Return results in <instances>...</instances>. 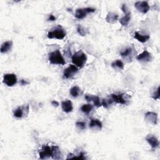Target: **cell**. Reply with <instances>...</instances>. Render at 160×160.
I'll return each mask as SVG.
<instances>
[{
    "mask_svg": "<svg viewBox=\"0 0 160 160\" xmlns=\"http://www.w3.org/2000/svg\"><path fill=\"white\" fill-rule=\"evenodd\" d=\"M48 59L51 64L64 65L66 61L59 49H56L49 53Z\"/></svg>",
    "mask_w": 160,
    "mask_h": 160,
    "instance_id": "cell-1",
    "label": "cell"
},
{
    "mask_svg": "<svg viewBox=\"0 0 160 160\" xmlns=\"http://www.w3.org/2000/svg\"><path fill=\"white\" fill-rule=\"evenodd\" d=\"M87 61V56L82 51H79L72 56V62L77 67L81 68Z\"/></svg>",
    "mask_w": 160,
    "mask_h": 160,
    "instance_id": "cell-2",
    "label": "cell"
},
{
    "mask_svg": "<svg viewBox=\"0 0 160 160\" xmlns=\"http://www.w3.org/2000/svg\"><path fill=\"white\" fill-rule=\"evenodd\" d=\"M66 35L65 29L61 26L58 25L55 27L52 31H49L47 36L49 39H62Z\"/></svg>",
    "mask_w": 160,
    "mask_h": 160,
    "instance_id": "cell-3",
    "label": "cell"
},
{
    "mask_svg": "<svg viewBox=\"0 0 160 160\" xmlns=\"http://www.w3.org/2000/svg\"><path fill=\"white\" fill-rule=\"evenodd\" d=\"M54 146H49L48 145H43L39 152V158L41 159H44L52 157L54 154Z\"/></svg>",
    "mask_w": 160,
    "mask_h": 160,
    "instance_id": "cell-4",
    "label": "cell"
},
{
    "mask_svg": "<svg viewBox=\"0 0 160 160\" xmlns=\"http://www.w3.org/2000/svg\"><path fill=\"white\" fill-rule=\"evenodd\" d=\"M135 50L136 49L134 46L132 45L131 46H129L128 48L125 49L124 50L121 51L120 55L124 59H125L128 62H131L132 59V57L136 54Z\"/></svg>",
    "mask_w": 160,
    "mask_h": 160,
    "instance_id": "cell-5",
    "label": "cell"
},
{
    "mask_svg": "<svg viewBox=\"0 0 160 160\" xmlns=\"http://www.w3.org/2000/svg\"><path fill=\"white\" fill-rule=\"evenodd\" d=\"M109 96L112 98L114 103H118L121 104H126L129 98L128 95L126 93H119L118 94H111L109 95Z\"/></svg>",
    "mask_w": 160,
    "mask_h": 160,
    "instance_id": "cell-6",
    "label": "cell"
},
{
    "mask_svg": "<svg viewBox=\"0 0 160 160\" xmlns=\"http://www.w3.org/2000/svg\"><path fill=\"white\" fill-rule=\"evenodd\" d=\"M95 9L93 8H78L76 10L75 17L77 19H81L84 18L88 14L94 12L95 11Z\"/></svg>",
    "mask_w": 160,
    "mask_h": 160,
    "instance_id": "cell-7",
    "label": "cell"
},
{
    "mask_svg": "<svg viewBox=\"0 0 160 160\" xmlns=\"http://www.w3.org/2000/svg\"><path fill=\"white\" fill-rule=\"evenodd\" d=\"M17 77L15 74L7 73L3 76V82L8 86L11 87L17 83Z\"/></svg>",
    "mask_w": 160,
    "mask_h": 160,
    "instance_id": "cell-8",
    "label": "cell"
},
{
    "mask_svg": "<svg viewBox=\"0 0 160 160\" xmlns=\"http://www.w3.org/2000/svg\"><path fill=\"white\" fill-rule=\"evenodd\" d=\"M29 112V105H24L21 106H19L18 108H16L14 112L13 115L14 117L17 118H22L24 116L28 115Z\"/></svg>",
    "mask_w": 160,
    "mask_h": 160,
    "instance_id": "cell-9",
    "label": "cell"
},
{
    "mask_svg": "<svg viewBox=\"0 0 160 160\" xmlns=\"http://www.w3.org/2000/svg\"><path fill=\"white\" fill-rule=\"evenodd\" d=\"M78 72V68L75 65L71 64L63 71V76L66 79L72 78Z\"/></svg>",
    "mask_w": 160,
    "mask_h": 160,
    "instance_id": "cell-10",
    "label": "cell"
},
{
    "mask_svg": "<svg viewBox=\"0 0 160 160\" xmlns=\"http://www.w3.org/2000/svg\"><path fill=\"white\" fill-rule=\"evenodd\" d=\"M136 9L143 14L147 13L149 10V5L147 1H137L134 4Z\"/></svg>",
    "mask_w": 160,
    "mask_h": 160,
    "instance_id": "cell-11",
    "label": "cell"
},
{
    "mask_svg": "<svg viewBox=\"0 0 160 160\" xmlns=\"http://www.w3.org/2000/svg\"><path fill=\"white\" fill-rule=\"evenodd\" d=\"M136 59L141 62H149L152 61V56L147 50H144L142 53L136 56Z\"/></svg>",
    "mask_w": 160,
    "mask_h": 160,
    "instance_id": "cell-12",
    "label": "cell"
},
{
    "mask_svg": "<svg viewBox=\"0 0 160 160\" xmlns=\"http://www.w3.org/2000/svg\"><path fill=\"white\" fill-rule=\"evenodd\" d=\"M144 119L148 122L156 125L158 122V114L154 112L148 111L144 114Z\"/></svg>",
    "mask_w": 160,
    "mask_h": 160,
    "instance_id": "cell-13",
    "label": "cell"
},
{
    "mask_svg": "<svg viewBox=\"0 0 160 160\" xmlns=\"http://www.w3.org/2000/svg\"><path fill=\"white\" fill-rule=\"evenodd\" d=\"M146 140L152 149H156L159 147V141L158 138L153 134H148L146 138Z\"/></svg>",
    "mask_w": 160,
    "mask_h": 160,
    "instance_id": "cell-14",
    "label": "cell"
},
{
    "mask_svg": "<svg viewBox=\"0 0 160 160\" xmlns=\"http://www.w3.org/2000/svg\"><path fill=\"white\" fill-rule=\"evenodd\" d=\"M84 98H85L86 100L88 102L92 101L94 103V105L95 106H96L97 108H99L101 106H102L101 102H100V99L97 96H94V95H91V94H86Z\"/></svg>",
    "mask_w": 160,
    "mask_h": 160,
    "instance_id": "cell-15",
    "label": "cell"
},
{
    "mask_svg": "<svg viewBox=\"0 0 160 160\" xmlns=\"http://www.w3.org/2000/svg\"><path fill=\"white\" fill-rule=\"evenodd\" d=\"M61 108L64 112L69 113L71 112L73 109L72 103L70 100L66 99L61 102Z\"/></svg>",
    "mask_w": 160,
    "mask_h": 160,
    "instance_id": "cell-16",
    "label": "cell"
},
{
    "mask_svg": "<svg viewBox=\"0 0 160 160\" xmlns=\"http://www.w3.org/2000/svg\"><path fill=\"white\" fill-rule=\"evenodd\" d=\"M89 128L92 129H98L101 130L102 127V124L100 120L96 118H92L91 119L89 124Z\"/></svg>",
    "mask_w": 160,
    "mask_h": 160,
    "instance_id": "cell-17",
    "label": "cell"
},
{
    "mask_svg": "<svg viewBox=\"0 0 160 160\" xmlns=\"http://www.w3.org/2000/svg\"><path fill=\"white\" fill-rule=\"evenodd\" d=\"M118 19V14H116L115 12H109L106 15L105 20L108 23L114 24L116 22Z\"/></svg>",
    "mask_w": 160,
    "mask_h": 160,
    "instance_id": "cell-18",
    "label": "cell"
},
{
    "mask_svg": "<svg viewBox=\"0 0 160 160\" xmlns=\"http://www.w3.org/2000/svg\"><path fill=\"white\" fill-rule=\"evenodd\" d=\"M12 46V41H7L4 42L1 46V52L6 53L9 52L11 49Z\"/></svg>",
    "mask_w": 160,
    "mask_h": 160,
    "instance_id": "cell-19",
    "label": "cell"
},
{
    "mask_svg": "<svg viewBox=\"0 0 160 160\" xmlns=\"http://www.w3.org/2000/svg\"><path fill=\"white\" fill-rule=\"evenodd\" d=\"M134 38L135 39H136L138 41L144 43V42H147L149 39L150 36L148 34H146V35L141 34L139 33L138 31H136V32H134Z\"/></svg>",
    "mask_w": 160,
    "mask_h": 160,
    "instance_id": "cell-20",
    "label": "cell"
},
{
    "mask_svg": "<svg viewBox=\"0 0 160 160\" xmlns=\"http://www.w3.org/2000/svg\"><path fill=\"white\" fill-rule=\"evenodd\" d=\"M131 19V12L128 11L124 14V16L119 19V22L123 26H126L129 24V22Z\"/></svg>",
    "mask_w": 160,
    "mask_h": 160,
    "instance_id": "cell-21",
    "label": "cell"
},
{
    "mask_svg": "<svg viewBox=\"0 0 160 160\" xmlns=\"http://www.w3.org/2000/svg\"><path fill=\"white\" fill-rule=\"evenodd\" d=\"M111 66L114 69L122 70V69H124V63L122 62V61L121 60L116 59V61H114L111 63Z\"/></svg>",
    "mask_w": 160,
    "mask_h": 160,
    "instance_id": "cell-22",
    "label": "cell"
},
{
    "mask_svg": "<svg viewBox=\"0 0 160 160\" xmlns=\"http://www.w3.org/2000/svg\"><path fill=\"white\" fill-rule=\"evenodd\" d=\"M69 92L72 97L77 98L81 94V89L78 86H75L70 89Z\"/></svg>",
    "mask_w": 160,
    "mask_h": 160,
    "instance_id": "cell-23",
    "label": "cell"
},
{
    "mask_svg": "<svg viewBox=\"0 0 160 160\" xmlns=\"http://www.w3.org/2000/svg\"><path fill=\"white\" fill-rule=\"evenodd\" d=\"M114 102L112 98L109 96L108 98L103 99L101 102V105L105 108H108L111 105H112Z\"/></svg>",
    "mask_w": 160,
    "mask_h": 160,
    "instance_id": "cell-24",
    "label": "cell"
},
{
    "mask_svg": "<svg viewBox=\"0 0 160 160\" xmlns=\"http://www.w3.org/2000/svg\"><path fill=\"white\" fill-rule=\"evenodd\" d=\"M92 109H93V106L90 104H83L81 108V111L86 114H88L92 110Z\"/></svg>",
    "mask_w": 160,
    "mask_h": 160,
    "instance_id": "cell-25",
    "label": "cell"
},
{
    "mask_svg": "<svg viewBox=\"0 0 160 160\" xmlns=\"http://www.w3.org/2000/svg\"><path fill=\"white\" fill-rule=\"evenodd\" d=\"M67 159H86V157L84 156V154L82 152H81L79 154H69L68 155V157L66 158Z\"/></svg>",
    "mask_w": 160,
    "mask_h": 160,
    "instance_id": "cell-26",
    "label": "cell"
},
{
    "mask_svg": "<svg viewBox=\"0 0 160 160\" xmlns=\"http://www.w3.org/2000/svg\"><path fill=\"white\" fill-rule=\"evenodd\" d=\"M77 31L81 35V36H86L88 33V30H87L85 28H84L83 26H82L81 25H78L77 27Z\"/></svg>",
    "mask_w": 160,
    "mask_h": 160,
    "instance_id": "cell-27",
    "label": "cell"
},
{
    "mask_svg": "<svg viewBox=\"0 0 160 160\" xmlns=\"http://www.w3.org/2000/svg\"><path fill=\"white\" fill-rule=\"evenodd\" d=\"M76 126L78 129L84 130L86 129V123L83 121H77L76 122Z\"/></svg>",
    "mask_w": 160,
    "mask_h": 160,
    "instance_id": "cell-28",
    "label": "cell"
},
{
    "mask_svg": "<svg viewBox=\"0 0 160 160\" xmlns=\"http://www.w3.org/2000/svg\"><path fill=\"white\" fill-rule=\"evenodd\" d=\"M152 98L155 100L158 99L159 98V87H158L156 91L154 92V93L152 95Z\"/></svg>",
    "mask_w": 160,
    "mask_h": 160,
    "instance_id": "cell-29",
    "label": "cell"
},
{
    "mask_svg": "<svg viewBox=\"0 0 160 160\" xmlns=\"http://www.w3.org/2000/svg\"><path fill=\"white\" fill-rule=\"evenodd\" d=\"M56 17H55L54 15L50 14V15L49 16V18H48V21H56Z\"/></svg>",
    "mask_w": 160,
    "mask_h": 160,
    "instance_id": "cell-30",
    "label": "cell"
},
{
    "mask_svg": "<svg viewBox=\"0 0 160 160\" xmlns=\"http://www.w3.org/2000/svg\"><path fill=\"white\" fill-rule=\"evenodd\" d=\"M51 104H52L53 106H54V107H58V106H59V102H58V101H55V100H53V101H51Z\"/></svg>",
    "mask_w": 160,
    "mask_h": 160,
    "instance_id": "cell-31",
    "label": "cell"
},
{
    "mask_svg": "<svg viewBox=\"0 0 160 160\" xmlns=\"http://www.w3.org/2000/svg\"><path fill=\"white\" fill-rule=\"evenodd\" d=\"M20 83H21V85H22V86H24V85H26V84H29V82H27L26 81H25V80H24V79H21V80L20 81Z\"/></svg>",
    "mask_w": 160,
    "mask_h": 160,
    "instance_id": "cell-32",
    "label": "cell"
}]
</instances>
